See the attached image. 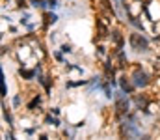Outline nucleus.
Listing matches in <instances>:
<instances>
[{"mask_svg":"<svg viewBox=\"0 0 160 140\" xmlns=\"http://www.w3.org/2000/svg\"><path fill=\"white\" fill-rule=\"evenodd\" d=\"M63 54H73L75 52V47H73V43H69V41H65V43H60V47H58Z\"/></svg>","mask_w":160,"mask_h":140,"instance_id":"nucleus-4","label":"nucleus"},{"mask_svg":"<svg viewBox=\"0 0 160 140\" xmlns=\"http://www.w3.org/2000/svg\"><path fill=\"white\" fill-rule=\"evenodd\" d=\"M47 6H48V9H52V11H58V9L62 8L60 0H47Z\"/></svg>","mask_w":160,"mask_h":140,"instance_id":"nucleus-7","label":"nucleus"},{"mask_svg":"<svg viewBox=\"0 0 160 140\" xmlns=\"http://www.w3.org/2000/svg\"><path fill=\"white\" fill-rule=\"evenodd\" d=\"M8 77H6V69H4V65H2V99H6L8 97V80H6Z\"/></svg>","mask_w":160,"mask_h":140,"instance_id":"nucleus-5","label":"nucleus"},{"mask_svg":"<svg viewBox=\"0 0 160 140\" xmlns=\"http://www.w3.org/2000/svg\"><path fill=\"white\" fill-rule=\"evenodd\" d=\"M48 112H52V114H56V116H62V106H58V105H52V106L48 108Z\"/></svg>","mask_w":160,"mask_h":140,"instance_id":"nucleus-8","label":"nucleus"},{"mask_svg":"<svg viewBox=\"0 0 160 140\" xmlns=\"http://www.w3.org/2000/svg\"><path fill=\"white\" fill-rule=\"evenodd\" d=\"M43 125L48 127V129H62V127H63L60 116H56V114H52V112H45V114H43Z\"/></svg>","mask_w":160,"mask_h":140,"instance_id":"nucleus-2","label":"nucleus"},{"mask_svg":"<svg viewBox=\"0 0 160 140\" xmlns=\"http://www.w3.org/2000/svg\"><path fill=\"white\" fill-rule=\"evenodd\" d=\"M30 6V0H15V9H28Z\"/></svg>","mask_w":160,"mask_h":140,"instance_id":"nucleus-6","label":"nucleus"},{"mask_svg":"<svg viewBox=\"0 0 160 140\" xmlns=\"http://www.w3.org/2000/svg\"><path fill=\"white\" fill-rule=\"evenodd\" d=\"M127 41H128V47H130L136 54H151V52H153V49H151L153 39H151L145 32L132 30V32L127 36Z\"/></svg>","mask_w":160,"mask_h":140,"instance_id":"nucleus-1","label":"nucleus"},{"mask_svg":"<svg viewBox=\"0 0 160 140\" xmlns=\"http://www.w3.org/2000/svg\"><path fill=\"white\" fill-rule=\"evenodd\" d=\"M8 30H9V32H11V34H15V32H17V26H9V28H8Z\"/></svg>","mask_w":160,"mask_h":140,"instance_id":"nucleus-9","label":"nucleus"},{"mask_svg":"<svg viewBox=\"0 0 160 140\" xmlns=\"http://www.w3.org/2000/svg\"><path fill=\"white\" fill-rule=\"evenodd\" d=\"M22 103H24V97H22V92L13 93V97H11V108H13V110H19V108L22 106Z\"/></svg>","mask_w":160,"mask_h":140,"instance_id":"nucleus-3","label":"nucleus"}]
</instances>
